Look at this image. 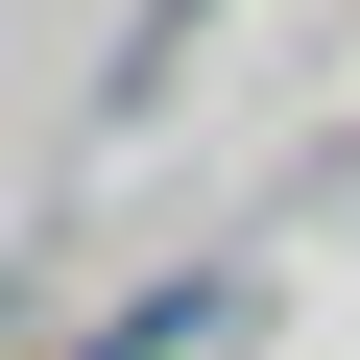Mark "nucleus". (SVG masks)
Here are the masks:
<instances>
[{
  "instance_id": "f257e3e1",
  "label": "nucleus",
  "mask_w": 360,
  "mask_h": 360,
  "mask_svg": "<svg viewBox=\"0 0 360 360\" xmlns=\"http://www.w3.org/2000/svg\"><path fill=\"white\" fill-rule=\"evenodd\" d=\"M193 25H217V0H144V49H120V72H168V49H193Z\"/></svg>"
}]
</instances>
